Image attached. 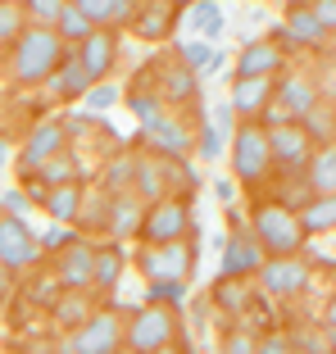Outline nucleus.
<instances>
[{
	"label": "nucleus",
	"mask_w": 336,
	"mask_h": 354,
	"mask_svg": "<svg viewBox=\"0 0 336 354\" xmlns=\"http://www.w3.org/2000/svg\"><path fill=\"white\" fill-rule=\"evenodd\" d=\"M182 295H187V281H178V277L150 281V300H155V304H178Z\"/></svg>",
	"instance_id": "e433bc0d"
},
{
	"label": "nucleus",
	"mask_w": 336,
	"mask_h": 354,
	"mask_svg": "<svg viewBox=\"0 0 336 354\" xmlns=\"http://www.w3.org/2000/svg\"><path fill=\"white\" fill-rule=\"evenodd\" d=\"M223 354H254V341H250L245 332H232V336H227V350H223Z\"/></svg>",
	"instance_id": "09e8293b"
},
{
	"label": "nucleus",
	"mask_w": 336,
	"mask_h": 354,
	"mask_svg": "<svg viewBox=\"0 0 336 354\" xmlns=\"http://www.w3.org/2000/svg\"><path fill=\"white\" fill-rule=\"evenodd\" d=\"M23 19H32V23H41V28H50L55 19H59V10H64V0H23Z\"/></svg>",
	"instance_id": "72a5a7b5"
},
{
	"label": "nucleus",
	"mask_w": 336,
	"mask_h": 354,
	"mask_svg": "<svg viewBox=\"0 0 336 354\" xmlns=\"http://www.w3.org/2000/svg\"><path fill=\"white\" fill-rule=\"evenodd\" d=\"M73 10H82L86 19L95 23V28H105V19H109V0H68Z\"/></svg>",
	"instance_id": "37998d69"
},
{
	"label": "nucleus",
	"mask_w": 336,
	"mask_h": 354,
	"mask_svg": "<svg viewBox=\"0 0 336 354\" xmlns=\"http://www.w3.org/2000/svg\"><path fill=\"white\" fill-rule=\"evenodd\" d=\"M10 295V268H0V300Z\"/></svg>",
	"instance_id": "603ef678"
},
{
	"label": "nucleus",
	"mask_w": 336,
	"mask_h": 354,
	"mask_svg": "<svg viewBox=\"0 0 336 354\" xmlns=\"http://www.w3.org/2000/svg\"><path fill=\"white\" fill-rule=\"evenodd\" d=\"M23 28H28V19H23V5H5V0H0V46L14 41Z\"/></svg>",
	"instance_id": "473e14b6"
},
{
	"label": "nucleus",
	"mask_w": 336,
	"mask_h": 354,
	"mask_svg": "<svg viewBox=\"0 0 336 354\" xmlns=\"http://www.w3.org/2000/svg\"><path fill=\"white\" fill-rule=\"evenodd\" d=\"M5 5H23V0H5Z\"/></svg>",
	"instance_id": "13d9d810"
},
{
	"label": "nucleus",
	"mask_w": 336,
	"mask_h": 354,
	"mask_svg": "<svg viewBox=\"0 0 336 354\" xmlns=\"http://www.w3.org/2000/svg\"><path fill=\"white\" fill-rule=\"evenodd\" d=\"M305 187L314 196H336V146L323 141L314 155L305 159Z\"/></svg>",
	"instance_id": "aec40b11"
},
{
	"label": "nucleus",
	"mask_w": 336,
	"mask_h": 354,
	"mask_svg": "<svg viewBox=\"0 0 336 354\" xmlns=\"http://www.w3.org/2000/svg\"><path fill=\"white\" fill-rule=\"evenodd\" d=\"M46 82H50V91L59 95V100H82V95H86V86H91V77H86V68L77 64V55H68V50H64L59 68H55V73L46 77Z\"/></svg>",
	"instance_id": "412c9836"
},
{
	"label": "nucleus",
	"mask_w": 336,
	"mask_h": 354,
	"mask_svg": "<svg viewBox=\"0 0 336 354\" xmlns=\"http://www.w3.org/2000/svg\"><path fill=\"white\" fill-rule=\"evenodd\" d=\"M277 46H318V41H327V32H323V23L314 19V10L309 5H300V10H286V23L277 28V37H273Z\"/></svg>",
	"instance_id": "dca6fc26"
},
{
	"label": "nucleus",
	"mask_w": 336,
	"mask_h": 354,
	"mask_svg": "<svg viewBox=\"0 0 336 354\" xmlns=\"http://www.w3.org/2000/svg\"><path fill=\"white\" fill-rule=\"evenodd\" d=\"M150 354H178V350H168V345H159V350H150Z\"/></svg>",
	"instance_id": "6e6d98bb"
},
{
	"label": "nucleus",
	"mask_w": 336,
	"mask_h": 354,
	"mask_svg": "<svg viewBox=\"0 0 336 354\" xmlns=\"http://www.w3.org/2000/svg\"><path fill=\"white\" fill-rule=\"evenodd\" d=\"M259 277L268 295H300L309 286V263L300 254H277V259L259 263Z\"/></svg>",
	"instance_id": "0eeeda50"
},
{
	"label": "nucleus",
	"mask_w": 336,
	"mask_h": 354,
	"mask_svg": "<svg viewBox=\"0 0 336 354\" xmlns=\"http://www.w3.org/2000/svg\"><path fill=\"white\" fill-rule=\"evenodd\" d=\"M254 241L259 250H268V259L277 254H300L305 250V232L295 223V209L291 205H259L254 209Z\"/></svg>",
	"instance_id": "f03ea898"
},
{
	"label": "nucleus",
	"mask_w": 336,
	"mask_h": 354,
	"mask_svg": "<svg viewBox=\"0 0 336 354\" xmlns=\"http://www.w3.org/2000/svg\"><path fill=\"white\" fill-rule=\"evenodd\" d=\"M191 141H196V150H200L205 159H218V155H223V132H218L214 123H205V127H200V136H191Z\"/></svg>",
	"instance_id": "4c0bfd02"
},
{
	"label": "nucleus",
	"mask_w": 336,
	"mask_h": 354,
	"mask_svg": "<svg viewBox=\"0 0 336 354\" xmlns=\"http://www.w3.org/2000/svg\"><path fill=\"white\" fill-rule=\"evenodd\" d=\"M259 263L263 250L254 236H232L223 245V277H250V272H259Z\"/></svg>",
	"instance_id": "6ab92c4d"
},
{
	"label": "nucleus",
	"mask_w": 336,
	"mask_h": 354,
	"mask_svg": "<svg viewBox=\"0 0 336 354\" xmlns=\"http://www.w3.org/2000/svg\"><path fill=\"white\" fill-rule=\"evenodd\" d=\"M273 104L282 109L291 123H300V118L309 114L318 104V86H314V77H305V73H286L282 82H273Z\"/></svg>",
	"instance_id": "9b49d317"
},
{
	"label": "nucleus",
	"mask_w": 336,
	"mask_h": 354,
	"mask_svg": "<svg viewBox=\"0 0 336 354\" xmlns=\"http://www.w3.org/2000/svg\"><path fill=\"white\" fill-rule=\"evenodd\" d=\"M132 114H137L141 123L159 118V95H132Z\"/></svg>",
	"instance_id": "49530a36"
},
{
	"label": "nucleus",
	"mask_w": 336,
	"mask_h": 354,
	"mask_svg": "<svg viewBox=\"0 0 336 354\" xmlns=\"http://www.w3.org/2000/svg\"><path fill=\"white\" fill-rule=\"evenodd\" d=\"M118 272H123V250L118 245H105V250L91 254V286H118Z\"/></svg>",
	"instance_id": "cd10ccee"
},
{
	"label": "nucleus",
	"mask_w": 336,
	"mask_h": 354,
	"mask_svg": "<svg viewBox=\"0 0 336 354\" xmlns=\"http://www.w3.org/2000/svg\"><path fill=\"white\" fill-rule=\"evenodd\" d=\"M77 64L86 68V77L91 82H100V77H109V68H114V59H118V37H114V28H95L91 37H82L77 41Z\"/></svg>",
	"instance_id": "9d476101"
},
{
	"label": "nucleus",
	"mask_w": 336,
	"mask_h": 354,
	"mask_svg": "<svg viewBox=\"0 0 336 354\" xmlns=\"http://www.w3.org/2000/svg\"><path fill=\"white\" fill-rule=\"evenodd\" d=\"M32 173L41 177L46 187H64V182H77V164H73V155H50V159H41V164L32 168Z\"/></svg>",
	"instance_id": "c756f323"
},
{
	"label": "nucleus",
	"mask_w": 336,
	"mask_h": 354,
	"mask_svg": "<svg viewBox=\"0 0 336 354\" xmlns=\"http://www.w3.org/2000/svg\"><path fill=\"white\" fill-rule=\"evenodd\" d=\"M164 95H173V100H191V95H196V73H191L187 64H168Z\"/></svg>",
	"instance_id": "7c9ffc66"
},
{
	"label": "nucleus",
	"mask_w": 336,
	"mask_h": 354,
	"mask_svg": "<svg viewBox=\"0 0 336 354\" xmlns=\"http://www.w3.org/2000/svg\"><path fill=\"white\" fill-rule=\"evenodd\" d=\"M141 218H146L141 196H137V191H118V196L109 200V218H105V227L114 232V236H132V232L141 227Z\"/></svg>",
	"instance_id": "5701e85b"
},
{
	"label": "nucleus",
	"mask_w": 336,
	"mask_h": 354,
	"mask_svg": "<svg viewBox=\"0 0 336 354\" xmlns=\"http://www.w3.org/2000/svg\"><path fill=\"white\" fill-rule=\"evenodd\" d=\"M268 132V155H273L277 168H305V159L314 155V141L300 123H277V127H263Z\"/></svg>",
	"instance_id": "6e6552de"
},
{
	"label": "nucleus",
	"mask_w": 336,
	"mask_h": 354,
	"mask_svg": "<svg viewBox=\"0 0 336 354\" xmlns=\"http://www.w3.org/2000/svg\"><path fill=\"white\" fill-rule=\"evenodd\" d=\"M309 10H314V19L323 23V32L332 37L336 32V0H309Z\"/></svg>",
	"instance_id": "c03bdc74"
},
{
	"label": "nucleus",
	"mask_w": 336,
	"mask_h": 354,
	"mask_svg": "<svg viewBox=\"0 0 336 354\" xmlns=\"http://www.w3.org/2000/svg\"><path fill=\"white\" fill-rule=\"evenodd\" d=\"M37 254H41V245H37V232L28 227V218H0V268H28V263H37Z\"/></svg>",
	"instance_id": "20e7f679"
},
{
	"label": "nucleus",
	"mask_w": 336,
	"mask_h": 354,
	"mask_svg": "<svg viewBox=\"0 0 336 354\" xmlns=\"http://www.w3.org/2000/svg\"><path fill=\"white\" fill-rule=\"evenodd\" d=\"M91 245L86 241H68L59 250V281H64V291H86L91 286Z\"/></svg>",
	"instance_id": "a211bd4d"
},
{
	"label": "nucleus",
	"mask_w": 336,
	"mask_h": 354,
	"mask_svg": "<svg viewBox=\"0 0 336 354\" xmlns=\"http://www.w3.org/2000/svg\"><path fill=\"white\" fill-rule=\"evenodd\" d=\"M64 123H55V118H46V123H37L32 127V136H28V146H23V155H19V168H23V177L32 173V168L41 164V159H50V155H59L64 150Z\"/></svg>",
	"instance_id": "2eb2a0df"
},
{
	"label": "nucleus",
	"mask_w": 336,
	"mask_h": 354,
	"mask_svg": "<svg viewBox=\"0 0 336 354\" xmlns=\"http://www.w3.org/2000/svg\"><path fill=\"white\" fill-rule=\"evenodd\" d=\"M295 223L305 236H318V232H332L336 227V196H309L305 205L295 209Z\"/></svg>",
	"instance_id": "b1692460"
},
{
	"label": "nucleus",
	"mask_w": 336,
	"mask_h": 354,
	"mask_svg": "<svg viewBox=\"0 0 336 354\" xmlns=\"http://www.w3.org/2000/svg\"><path fill=\"white\" fill-rule=\"evenodd\" d=\"M286 10H300V5H309V0H282Z\"/></svg>",
	"instance_id": "5fc2aeb1"
},
{
	"label": "nucleus",
	"mask_w": 336,
	"mask_h": 354,
	"mask_svg": "<svg viewBox=\"0 0 336 354\" xmlns=\"http://www.w3.org/2000/svg\"><path fill=\"white\" fill-rule=\"evenodd\" d=\"M68 241H77L73 232H64V223H55L46 236H37V245H46V250H59V245H68Z\"/></svg>",
	"instance_id": "de8ad7c7"
},
{
	"label": "nucleus",
	"mask_w": 336,
	"mask_h": 354,
	"mask_svg": "<svg viewBox=\"0 0 336 354\" xmlns=\"http://www.w3.org/2000/svg\"><path fill=\"white\" fill-rule=\"evenodd\" d=\"M141 141H146L150 150H159V155H168V159H182L191 150V127L159 114V118H150V123H141Z\"/></svg>",
	"instance_id": "4468645a"
},
{
	"label": "nucleus",
	"mask_w": 336,
	"mask_h": 354,
	"mask_svg": "<svg viewBox=\"0 0 336 354\" xmlns=\"http://www.w3.org/2000/svg\"><path fill=\"white\" fill-rule=\"evenodd\" d=\"M105 218H109V200L100 196V200H91V205L77 209V218H73V223H86V227H95V223H100V227H105Z\"/></svg>",
	"instance_id": "a19ab883"
},
{
	"label": "nucleus",
	"mask_w": 336,
	"mask_h": 354,
	"mask_svg": "<svg viewBox=\"0 0 336 354\" xmlns=\"http://www.w3.org/2000/svg\"><path fill=\"white\" fill-rule=\"evenodd\" d=\"M59 59H64V41L55 37V28L28 23V28L14 37V59H10V68H14V77H19V82H28V86L46 82V77L59 68Z\"/></svg>",
	"instance_id": "f257e3e1"
},
{
	"label": "nucleus",
	"mask_w": 336,
	"mask_h": 354,
	"mask_svg": "<svg viewBox=\"0 0 336 354\" xmlns=\"http://www.w3.org/2000/svg\"><path fill=\"white\" fill-rule=\"evenodd\" d=\"M0 205L10 209V218H28V214H32V196H28V191H5Z\"/></svg>",
	"instance_id": "79ce46f5"
},
{
	"label": "nucleus",
	"mask_w": 336,
	"mask_h": 354,
	"mask_svg": "<svg viewBox=\"0 0 336 354\" xmlns=\"http://www.w3.org/2000/svg\"><path fill=\"white\" fill-rule=\"evenodd\" d=\"M132 177H141V200H155L159 196V168L155 164L137 159V173H132Z\"/></svg>",
	"instance_id": "ea45409f"
},
{
	"label": "nucleus",
	"mask_w": 336,
	"mask_h": 354,
	"mask_svg": "<svg viewBox=\"0 0 336 354\" xmlns=\"http://www.w3.org/2000/svg\"><path fill=\"white\" fill-rule=\"evenodd\" d=\"M168 5H196V0H168Z\"/></svg>",
	"instance_id": "4d7b16f0"
},
{
	"label": "nucleus",
	"mask_w": 336,
	"mask_h": 354,
	"mask_svg": "<svg viewBox=\"0 0 336 354\" xmlns=\"http://www.w3.org/2000/svg\"><path fill=\"white\" fill-rule=\"evenodd\" d=\"M232 164L245 187H259L273 173V155H268V132L259 123H241L232 132Z\"/></svg>",
	"instance_id": "7ed1b4c3"
},
{
	"label": "nucleus",
	"mask_w": 336,
	"mask_h": 354,
	"mask_svg": "<svg viewBox=\"0 0 336 354\" xmlns=\"http://www.w3.org/2000/svg\"><path fill=\"white\" fill-rule=\"evenodd\" d=\"M132 173H137V159H132V155H123L114 168H109V187H118V191H123L127 182H132Z\"/></svg>",
	"instance_id": "a18cd8bd"
},
{
	"label": "nucleus",
	"mask_w": 336,
	"mask_h": 354,
	"mask_svg": "<svg viewBox=\"0 0 336 354\" xmlns=\"http://www.w3.org/2000/svg\"><path fill=\"white\" fill-rule=\"evenodd\" d=\"M273 82L277 77H236V91H232V114H241L245 123H254V118L263 114V104L273 100Z\"/></svg>",
	"instance_id": "f3484780"
},
{
	"label": "nucleus",
	"mask_w": 336,
	"mask_h": 354,
	"mask_svg": "<svg viewBox=\"0 0 336 354\" xmlns=\"http://www.w3.org/2000/svg\"><path fill=\"white\" fill-rule=\"evenodd\" d=\"M232 123H236V114H232V104H218V132H232Z\"/></svg>",
	"instance_id": "3c124183"
},
{
	"label": "nucleus",
	"mask_w": 336,
	"mask_h": 354,
	"mask_svg": "<svg viewBox=\"0 0 336 354\" xmlns=\"http://www.w3.org/2000/svg\"><path fill=\"white\" fill-rule=\"evenodd\" d=\"M286 68V50L273 37H250L236 55V77H277Z\"/></svg>",
	"instance_id": "1a4fd4ad"
},
{
	"label": "nucleus",
	"mask_w": 336,
	"mask_h": 354,
	"mask_svg": "<svg viewBox=\"0 0 336 354\" xmlns=\"http://www.w3.org/2000/svg\"><path fill=\"white\" fill-rule=\"evenodd\" d=\"M127 28H137V37H146V41H159V37L173 32V5L168 0H146V5H137Z\"/></svg>",
	"instance_id": "4be33fe9"
},
{
	"label": "nucleus",
	"mask_w": 336,
	"mask_h": 354,
	"mask_svg": "<svg viewBox=\"0 0 336 354\" xmlns=\"http://www.w3.org/2000/svg\"><path fill=\"white\" fill-rule=\"evenodd\" d=\"M254 354H291V341H282V336H268V341L254 345Z\"/></svg>",
	"instance_id": "8fccbe9b"
},
{
	"label": "nucleus",
	"mask_w": 336,
	"mask_h": 354,
	"mask_svg": "<svg viewBox=\"0 0 336 354\" xmlns=\"http://www.w3.org/2000/svg\"><path fill=\"white\" fill-rule=\"evenodd\" d=\"M50 28H55V37H59L64 46H77V41H82V37H91V32H95V23L86 19L82 10H73V5H68V0H64L59 19H55Z\"/></svg>",
	"instance_id": "a878e982"
},
{
	"label": "nucleus",
	"mask_w": 336,
	"mask_h": 354,
	"mask_svg": "<svg viewBox=\"0 0 336 354\" xmlns=\"http://www.w3.org/2000/svg\"><path fill=\"white\" fill-rule=\"evenodd\" d=\"M10 164V146H5V141H0V168Z\"/></svg>",
	"instance_id": "864d4df0"
},
{
	"label": "nucleus",
	"mask_w": 336,
	"mask_h": 354,
	"mask_svg": "<svg viewBox=\"0 0 336 354\" xmlns=\"http://www.w3.org/2000/svg\"><path fill=\"white\" fill-rule=\"evenodd\" d=\"M77 209H82V187H77V182H64V187L46 191V214H50L55 223H73Z\"/></svg>",
	"instance_id": "393cba45"
},
{
	"label": "nucleus",
	"mask_w": 336,
	"mask_h": 354,
	"mask_svg": "<svg viewBox=\"0 0 336 354\" xmlns=\"http://www.w3.org/2000/svg\"><path fill=\"white\" fill-rule=\"evenodd\" d=\"M137 5H141V0H109L105 28H127V23H132V14H137Z\"/></svg>",
	"instance_id": "58836bf2"
},
{
	"label": "nucleus",
	"mask_w": 336,
	"mask_h": 354,
	"mask_svg": "<svg viewBox=\"0 0 336 354\" xmlns=\"http://www.w3.org/2000/svg\"><path fill=\"white\" fill-rule=\"evenodd\" d=\"M223 5L218 0H196V5H191V28L200 32V37H205V41H218L223 37Z\"/></svg>",
	"instance_id": "bb28decb"
},
{
	"label": "nucleus",
	"mask_w": 336,
	"mask_h": 354,
	"mask_svg": "<svg viewBox=\"0 0 336 354\" xmlns=\"http://www.w3.org/2000/svg\"><path fill=\"white\" fill-rule=\"evenodd\" d=\"M182 59H187V68H191V73H218L227 55H223V50H214L209 41H187V46H182Z\"/></svg>",
	"instance_id": "c85d7f7f"
},
{
	"label": "nucleus",
	"mask_w": 336,
	"mask_h": 354,
	"mask_svg": "<svg viewBox=\"0 0 336 354\" xmlns=\"http://www.w3.org/2000/svg\"><path fill=\"white\" fill-rule=\"evenodd\" d=\"M300 127L309 132V141H332V100H318L314 109L300 118Z\"/></svg>",
	"instance_id": "2f4dec72"
},
{
	"label": "nucleus",
	"mask_w": 336,
	"mask_h": 354,
	"mask_svg": "<svg viewBox=\"0 0 336 354\" xmlns=\"http://www.w3.org/2000/svg\"><path fill=\"white\" fill-rule=\"evenodd\" d=\"M82 100H86V109H91V114H100V109H109V104L118 100V86L114 82H91Z\"/></svg>",
	"instance_id": "c9c22d12"
},
{
	"label": "nucleus",
	"mask_w": 336,
	"mask_h": 354,
	"mask_svg": "<svg viewBox=\"0 0 336 354\" xmlns=\"http://www.w3.org/2000/svg\"><path fill=\"white\" fill-rule=\"evenodd\" d=\"M168 336H173V313H168L164 304H150V309H141L137 323L127 327V341H132V350H141V354L168 345Z\"/></svg>",
	"instance_id": "f8f14e48"
},
{
	"label": "nucleus",
	"mask_w": 336,
	"mask_h": 354,
	"mask_svg": "<svg viewBox=\"0 0 336 354\" xmlns=\"http://www.w3.org/2000/svg\"><path fill=\"white\" fill-rule=\"evenodd\" d=\"M187 227H191L187 205H182V200H159L146 218H141L137 232L150 241V245H168V241H182V236H187Z\"/></svg>",
	"instance_id": "39448f33"
},
{
	"label": "nucleus",
	"mask_w": 336,
	"mask_h": 354,
	"mask_svg": "<svg viewBox=\"0 0 336 354\" xmlns=\"http://www.w3.org/2000/svg\"><path fill=\"white\" fill-rule=\"evenodd\" d=\"M118 345H123L118 313H91L73 336V354H118Z\"/></svg>",
	"instance_id": "423d86ee"
},
{
	"label": "nucleus",
	"mask_w": 336,
	"mask_h": 354,
	"mask_svg": "<svg viewBox=\"0 0 336 354\" xmlns=\"http://www.w3.org/2000/svg\"><path fill=\"white\" fill-rule=\"evenodd\" d=\"M141 268H146L150 281H164V277L187 281V272H191V245H187V241H168V245H155V250L141 254Z\"/></svg>",
	"instance_id": "ddd939ff"
},
{
	"label": "nucleus",
	"mask_w": 336,
	"mask_h": 354,
	"mask_svg": "<svg viewBox=\"0 0 336 354\" xmlns=\"http://www.w3.org/2000/svg\"><path fill=\"white\" fill-rule=\"evenodd\" d=\"M55 313H59V323H64V327H82L86 318H91V313H86V300H82V291H73L68 300H59V309H55Z\"/></svg>",
	"instance_id": "f704fd0d"
}]
</instances>
